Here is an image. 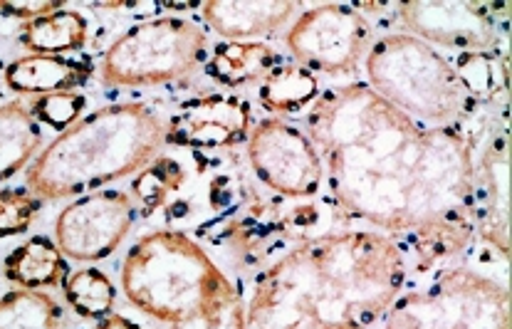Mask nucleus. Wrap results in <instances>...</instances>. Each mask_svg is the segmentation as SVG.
<instances>
[{
  "label": "nucleus",
  "mask_w": 512,
  "mask_h": 329,
  "mask_svg": "<svg viewBox=\"0 0 512 329\" xmlns=\"http://www.w3.org/2000/svg\"><path fill=\"white\" fill-rule=\"evenodd\" d=\"M253 129V109L235 92H211L188 99L166 122V144L193 151L231 149Z\"/></svg>",
  "instance_id": "13"
},
{
  "label": "nucleus",
  "mask_w": 512,
  "mask_h": 329,
  "mask_svg": "<svg viewBox=\"0 0 512 329\" xmlns=\"http://www.w3.org/2000/svg\"><path fill=\"white\" fill-rule=\"evenodd\" d=\"M43 127L20 99L0 104V184L23 171L43 149Z\"/></svg>",
  "instance_id": "18"
},
{
  "label": "nucleus",
  "mask_w": 512,
  "mask_h": 329,
  "mask_svg": "<svg viewBox=\"0 0 512 329\" xmlns=\"http://www.w3.org/2000/svg\"><path fill=\"white\" fill-rule=\"evenodd\" d=\"M40 208H43V201L30 188H0V240L28 233Z\"/></svg>",
  "instance_id": "24"
},
{
  "label": "nucleus",
  "mask_w": 512,
  "mask_h": 329,
  "mask_svg": "<svg viewBox=\"0 0 512 329\" xmlns=\"http://www.w3.org/2000/svg\"><path fill=\"white\" fill-rule=\"evenodd\" d=\"M320 94V77L297 62H282L258 85L260 107L278 119L305 112Z\"/></svg>",
  "instance_id": "19"
},
{
  "label": "nucleus",
  "mask_w": 512,
  "mask_h": 329,
  "mask_svg": "<svg viewBox=\"0 0 512 329\" xmlns=\"http://www.w3.org/2000/svg\"><path fill=\"white\" fill-rule=\"evenodd\" d=\"M87 33L90 25L80 10L60 8L43 18L20 23L18 40L35 55H65L82 50L87 45Z\"/></svg>",
  "instance_id": "20"
},
{
  "label": "nucleus",
  "mask_w": 512,
  "mask_h": 329,
  "mask_svg": "<svg viewBox=\"0 0 512 329\" xmlns=\"http://www.w3.org/2000/svg\"><path fill=\"white\" fill-rule=\"evenodd\" d=\"M367 85L426 127H451L466 112L463 90L453 62L409 33L374 38L364 57Z\"/></svg>",
  "instance_id": "5"
},
{
  "label": "nucleus",
  "mask_w": 512,
  "mask_h": 329,
  "mask_svg": "<svg viewBox=\"0 0 512 329\" xmlns=\"http://www.w3.org/2000/svg\"><path fill=\"white\" fill-rule=\"evenodd\" d=\"M381 329H510L508 285L475 265L411 273Z\"/></svg>",
  "instance_id": "6"
},
{
  "label": "nucleus",
  "mask_w": 512,
  "mask_h": 329,
  "mask_svg": "<svg viewBox=\"0 0 512 329\" xmlns=\"http://www.w3.org/2000/svg\"><path fill=\"white\" fill-rule=\"evenodd\" d=\"M92 67L87 62L65 55H30L15 57L5 67V85L18 94H52L75 92L90 80Z\"/></svg>",
  "instance_id": "15"
},
{
  "label": "nucleus",
  "mask_w": 512,
  "mask_h": 329,
  "mask_svg": "<svg viewBox=\"0 0 512 329\" xmlns=\"http://www.w3.org/2000/svg\"><path fill=\"white\" fill-rule=\"evenodd\" d=\"M186 166L176 156H156L146 169H141L134 179V206L137 216H154L156 211L169 206L174 196H179L181 188L186 186Z\"/></svg>",
  "instance_id": "21"
},
{
  "label": "nucleus",
  "mask_w": 512,
  "mask_h": 329,
  "mask_svg": "<svg viewBox=\"0 0 512 329\" xmlns=\"http://www.w3.org/2000/svg\"><path fill=\"white\" fill-rule=\"evenodd\" d=\"M5 278L25 290L60 287L70 278V265L55 240L35 235L5 258Z\"/></svg>",
  "instance_id": "17"
},
{
  "label": "nucleus",
  "mask_w": 512,
  "mask_h": 329,
  "mask_svg": "<svg viewBox=\"0 0 512 329\" xmlns=\"http://www.w3.org/2000/svg\"><path fill=\"white\" fill-rule=\"evenodd\" d=\"M409 275L404 245L372 228L295 238L255 275L245 329H381Z\"/></svg>",
  "instance_id": "2"
},
{
  "label": "nucleus",
  "mask_w": 512,
  "mask_h": 329,
  "mask_svg": "<svg viewBox=\"0 0 512 329\" xmlns=\"http://www.w3.org/2000/svg\"><path fill=\"white\" fill-rule=\"evenodd\" d=\"M62 8V0H0V15L5 18H18L23 23L35 18H43V15L55 13Z\"/></svg>",
  "instance_id": "26"
},
{
  "label": "nucleus",
  "mask_w": 512,
  "mask_h": 329,
  "mask_svg": "<svg viewBox=\"0 0 512 329\" xmlns=\"http://www.w3.org/2000/svg\"><path fill=\"white\" fill-rule=\"evenodd\" d=\"M285 43L297 65L317 77L344 80L352 77L367 57L374 43V25L354 5H315L292 20Z\"/></svg>",
  "instance_id": "9"
},
{
  "label": "nucleus",
  "mask_w": 512,
  "mask_h": 329,
  "mask_svg": "<svg viewBox=\"0 0 512 329\" xmlns=\"http://www.w3.org/2000/svg\"><path fill=\"white\" fill-rule=\"evenodd\" d=\"M203 20L226 40H253L273 35L297 18L300 5L282 0H208L201 5Z\"/></svg>",
  "instance_id": "14"
},
{
  "label": "nucleus",
  "mask_w": 512,
  "mask_h": 329,
  "mask_svg": "<svg viewBox=\"0 0 512 329\" xmlns=\"http://www.w3.org/2000/svg\"><path fill=\"white\" fill-rule=\"evenodd\" d=\"M399 20L409 35L423 43L458 52H490L508 47V13H495L493 3H399ZM456 52V55H458Z\"/></svg>",
  "instance_id": "11"
},
{
  "label": "nucleus",
  "mask_w": 512,
  "mask_h": 329,
  "mask_svg": "<svg viewBox=\"0 0 512 329\" xmlns=\"http://www.w3.org/2000/svg\"><path fill=\"white\" fill-rule=\"evenodd\" d=\"M87 107V99L82 92H52V94H40L33 102L28 104L30 114L35 117V122L40 127H50L55 132H65L72 124L80 122L82 112Z\"/></svg>",
  "instance_id": "25"
},
{
  "label": "nucleus",
  "mask_w": 512,
  "mask_h": 329,
  "mask_svg": "<svg viewBox=\"0 0 512 329\" xmlns=\"http://www.w3.org/2000/svg\"><path fill=\"white\" fill-rule=\"evenodd\" d=\"M278 65L282 57L275 47L258 40H226L208 55L206 75L228 90H238L260 85Z\"/></svg>",
  "instance_id": "16"
},
{
  "label": "nucleus",
  "mask_w": 512,
  "mask_h": 329,
  "mask_svg": "<svg viewBox=\"0 0 512 329\" xmlns=\"http://www.w3.org/2000/svg\"><path fill=\"white\" fill-rule=\"evenodd\" d=\"M166 146V119L146 102H117L85 114L52 139L25 171L40 201L80 198L139 174Z\"/></svg>",
  "instance_id": "3"
},
{
  "label": "nucleus",
  "mask_w": 512,
  "mask_h": 329,
  "mask_svg": "<svg viewBox=\"0 0 512 329\" xmlns=\"http://www.w3.org/2000/svg\"><path fill=\"white\" fill-rule=\"evenodd\" d=\"M137 221V206L127 191H92L62 208L55 221L57 248L77 263H99L114 255Z\"/></svg>",
  "instance_id": "12"
},
{
  "label": "nucleus",
  "mask_w": 512,
  "mask_h": 329,
  "mask_svg": "<svg viewBox=\"0 0 512 329\" xmlns=\"http://www.w3.org/2000/svg\"><path fill=\"white\" fill-rule=\"evenodd\" d=\"M122 292L169 329H245V297L184 231L144 235L122 263Z\"/></svg>",
  "instance_id": "4"
},
{
  "label": "nucleus",
  "mask_w": 512,
  "mask_h": 329,
  "mask_svg": "<svg viewBox=\"0 0 512 329\" xmlns=\"http://www.w3.org/2000/svg\"><path fill=\"white\" fill-rule=\"evenodd\" d=\"M305 132L325 191L349 223L399 240L411 273L453 263L475 240L473 161L461 124L426 127L367 82L322 90Z\"/></svg>",
  "instance_id": "1"
},
{
  "label": "nucleus",
  "mask_w": 512,
  "mask_h": 329,
  "mask_svg": "<svg viewBox=\"0 0 512 329\" xmlns=\"http://www.w3.org/2000/svg\"><path fill=\"white\" fill-rule=\"evenodd\" d=\"M62 305L43 290H10L0 297V329H60Z\"/></svg>",
  "instance_id": "22"
},
{
  "label": "nucleus",
  "mask_w": 512,
  "mask_h": 329,
  "mask_svg": "<svg viewBox=\"0 0 512 329\" xmlns=\"http://www.w3.org/2000/svg\"><path fill=\"white\" fill-rule=\"evenodd\" d=\"M248 164L260 184L290 201H312L325 193V166L305 129L268 117L253 124Z\"/></svg>",
  "instance_id": "10"
},
{
  "label": "nucleus",
  "mask_w": 512,
  "mask_h": 329,
  "mask_svg": "<svg viewBox=\"0 0 512 329\" xmlns=\"http://www.w3.org/2000/svg\"><path fill=\"white\" fill-rule=\"evenodd\" d=\"M208 60V35L176 15L132 25L107 47L99 77L107 87H159L184 80Z\"/></svg>",
  "instance_id": "7"
},
{
  "label": "nucleus",
  "mask_w": 512,
  "mask_h": 329,
  "mask_svg": "<svg viewBox=\"0 0 512 329\" xmlns=\"http://www.w3.org/2000/svg\"><path fill=\"white\" fill-rule=\"evenodd\" d=\"M65 297L70 302L72 310L85 320L99 322L114 312V302H117V287L102 273L99 268H80L70 273L65 280Z\"/></svg>",
  "instance_id": "23"
},
{
  "label": "nucleus",
  "mask_w": 512,
  "mask_h": 329,
  "mask_svg": "<svg viewBox=\"0 0 512 329\" xmlns=\"http://www.w3.org/2000/svg\"><path fill=\"white\" fill-rule=\"evenodd\" d=\"M473 161L475 238L508 260L510 255V114L508 97L466 104L458 119Z\"/></svg>",
  "instance_id": "8"
},
{
  "label": "nucleus",
  "mask_w": 512,
  "mask_h": 329,
  "mask_svg": "<svg viewBox=\"0 0 512 329\" xmlns=\"http://www.w3.org/2000/svg\"><path fill=\"white\" fill-rule=\"evenodd\" d=\"M97 329H146L141 327L137 320H132L129 315H122V312H109L107 317L97 322Z\"/></svg>",
  "instance_id": "27"
}]
</instances>
